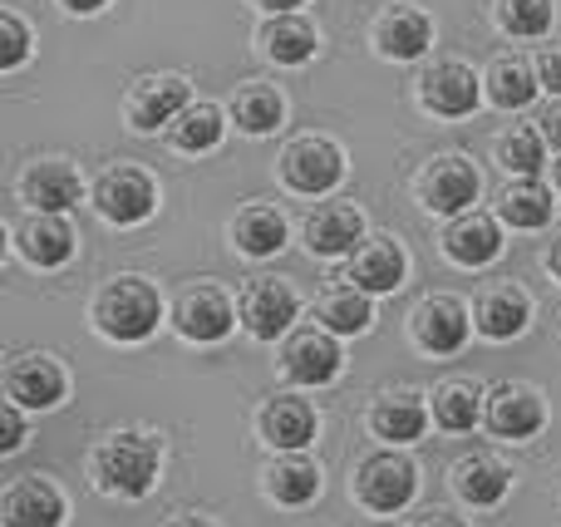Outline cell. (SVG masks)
I'll list each match as a JSON object with an SVG mask.
<instances>
[{
    "label": "cell",
    "instance_id": "obj_21",
    "mask_svg": "<svg viewBox=\"0 0 561 527\" xmlns=\"http://www.w3.org/2000/svg\"><path fill=\"white\" fill-rule=\"evenodd\" d=\"M404 276H409L404 242H394V237L379 232V237H365V242H359V252L350 256V266H345L340 282H350L365 296H394L399 286H404Z\"/></svg>",
    "mask_w": 561,
    "mask_h": 527
},
{
    "label": "cell",
    "instance_id": "obj_28",
    "mask_svg": "<svg viewBox=\"0 0 561 527\" xmlns=\"http://www.w3.org/2000/svg\"><path fill=\"white\" fill-rule=\"evenodd\" d=\"M227 114H232V124L242 128L247 138H266V134H276L280 118H286V99H280V89L247 79V84L232 89V99H227Z\"/></svg>",
    "mask_w": 561,
    "mask_h": 527
},
{
    "label": "cell",
    "instance_id": "obj_8",
    "mask_svg": "<svg viewBox=\"0 0 561 527\" xmlns=\"http://www.w3.org/2000/svg\"><path fill=\"white\" fill-rule=\"evenodd\" d=\"M276 360H280V375H286L290 385H306V390L335 385L340 370H345L340 335H330L325 325H296V331L280 341Z\"/></svg>",
    "mask_w": 561,
    "mask_h": 527
},
{
    "label": "cell",
    "instance_id": "obj_26",
    "mask_svg": "<svg viewBox=\"0 0 561 527\" xmlns=\"http://www.w3.org/2000/svg\"><path fill=\"white\" fill-rule=\"evenodd\" d=\"M227 237H232V247L242 256L266 262V256H276L280 247L290 242V222H286V213L272 207V203H247L242 213L227 222Z\"/></svg>",
    "mask_w": 561,
    "mask_h": 527
},
{
    "label": "cell",
    "instance_id": "obj_46",
    "mask_svg": "<svg viewBox=\"0 0 561 527\" xmlns=\"http://www.w3.org/2000/svg\"><path fill=\"white\" fill-rule=\"evenodd\" d=\"M359 527H399V523H389V518H369V523H359Z\"/></svg>",
    "mask_w": 561,
    "mask_h": 527
},
{
    "label": "cell",
    "instance_id": "obj_22",
    "mask_svg": "<svg viewBox=\"0 0 561 527\" xmlns=\"http://www.w3.org/2000/svg\"><path fill=\"white\" fill-rule=\"evenodd\" d=\"M369 39H375V55L379 59H394V65H404V59H419L428 45H434V20H428L419 5L399 0V5L379 10Z\"/></svg>",
    "mask_w": 561,
    "mask_h": 527
},
{
    "label": "cell",
    "instance_id": "obj_13",
    "mask_svg": "<svg viewBox=\"0 0 561 527\" xmlns=\"http://www.w3.org/2000/svg\"><path fill=\"white\" fill-rule=\"evenodd\" d=\"M187 104H193V84L183 75H144L128 89L124 118L134 134H153V128H173Z\"/></svg>",
    "mask_w": 561,
    "mask_h": 527
},
{
    "label": "cell",
    "instance_id": "obj_18",
    "mask_svg": "<svg viewBox=\"0 0 561 527\" xmlns=\"http://www.w3.org/2000/svg\"><path fill=\"white\" fill-rule=\"evenodd\" d=\"M533 325V296L517 282H483L473 296V331L483 341H517Z\"/></svg>",
    "mask_w": 561,
    "mask_h": 527
},
{
    "label": "cell",
    "instance_id": "obj_30",
    "mask_svg": "<svg viewBox=\"0 0 561 527\" xmlns=\"http://www.w3.org/2000/svg\"><path fill=\"white\" fill-rule=\"evenodd\" d=\"M488 390L478 380H444L434 394H428V410H434V424L444 434H468L483 420Z\"/></svg>",
    "mask_w": 561,
    "mask_h": 527
},
{
    "label": "cell",
    "instance_id": "obj_5",
    "mask_svg": "<svg viewBox=\"0 0 561 527\" xmlns=\"http://www.w3.org/2000/svg\"><path fill=\"white\" fill-rule=\"evenodd\" d=\"M414 193H419V207H424V213L463 217V213H473L478 193H483V177H478V168L468 163L463 153H438L419 168Z\"/></svg>",
    "mask_w": 561,
    "mask_h": 527
},
{
    "label": "cell",
    "instance_id": "obj_16",
    "mask_svg": "<svg viewBox=\"0 0 561 527\" xmlns=\"http://www.w3.org/2000/svg\"><path fill=\"white\" fill-rule=\"evenodd\" d=\"M10 247H15V256L25 266L55 272V266H65L69 256H75L79 237L59 213H25L15 227H10Z\"/></svg>",
    "mask_w": 561,
    "mask_h": 527
},
{
    "label": "cell",
    "instance_id": "obj_45",
    "mask_svg": "<svg viewBox=\"0 0 561 527\" xmlns=\"http://www.w3.org/2000/svg\"><path fill=\"white\" fill-rule=\"evenodd\" d=\"M547 272H552L557 282H561V237H557L552 247H547Z\"/></svg>",
    "mask_w": 561,
    "mask_h": 527
},
{
    "label": "cell",
    "instance_id": "obj_9",
    "mask_svg": "<svg viewBox=\"0 0 561 527\" xmlns=\"http://www.w3.org/2000/svg\"><path fill=\"white\" fill-rule=\"evenodd\" d=\"M94 213L114 227H138L158 213V183L138 163H114L94 183Z\"/></svg>",
    "mask_w": 561,
    "mask_h": 527
},
{
    "label": "cell",
    "instance_id": "obj_23",
    "mask_svg": "<svg viewBox=\"0 0 561 527\" xmlns=\"http://www.w3.org/2000/svg\"><path fill=\"white\" fill-rule=\"evenodd\" d=\"M444 256L463 272H478V266H493L503 256V227H497L493 213H463V217H448L444 227Z\"/></svg>",
    "mask_w": 561,
    "mask_h": 527
},
{
    "label": "cell",
    "instance_id": "obj_43",
    "mask_svg": "<svg viewBox=\"0 0 561 527\" xmlns=\"http://www.w3.org/2000/svg\"><path fill=\"white\" fill-rule=\"evenodd\" d=\"M256 5H262L266 15H296V5H306V0H256Z\"/></svg>",
    "mask_w": 561,
    "mask_h": 527
},
{
    "label": "cell",
    "instance_id": "obj_35",
    "mask_svg": "<svg viewBox=\"0 0 561 527\" xmlns=\"http://www.w3.org/2000/svg\"><path fill=\"white\" fill-rule=\"evenodd\" d=\"M497 163L507 168V173H517V177H542V168H547V138H542V128H507L503 138H497Z\"/></svg>",
    "mask_w": 561,
    "mask_h": 527
},
{
    "label": "cell",
    "instance_id": "obj_39",
    "mask_svg": "<svg viewBox=\"0 0 561 527\" xmlns=\"http://www.w3.org/2000/svg\"><path fill=\"white\" fill-rule=\"evenodd\" d=\"M537 79H542L547 94L561 99V45H547L542 55H537Z\"/></svg>",
    "mask_w": 561,
    "mask_h": 527
},
{
    "label": "cell",
    "instance_id": "obj_27",
    "mask_svg": "<svg viewBox=\"0 0 561 527\" xmlns=\"http://www.w3.org/2000/svg\"><path fill=\"white\" fill-rule=\"evenodd\" d=\"M262 499L276 508H306L320 499V463L306 454H276L262 469Z\"/></svg>",
    "mask_w": 561,
    "mask_h": 527
},
{
    "label": "cell",
    "instance_id": "obj_19",
    "mask_svg": "<svg viewBox=\"0 0 561 527\" xmlns=\"http://www.w3.org/2000/svg\"><path fill=\"white\" fill-rule=\"evenodd\" d=\"M306 252L320 262H335V256H355L365 242V213L355 203H316L306 213Z\"/></svg>",
    "mask_w": 561,
    "mask_h": 527
},
{
    "label": "cell",
    "instance_id": "obj_3",
    "mask_svg": "<svg viewBox=\"0 0 561 527\" xmlns=\"http://www.w3.org/2000/svg\"><path fill=\"white\" fill-rule=\"evenodd\" d=\"M419 493V463L404 449H375L355 463L350 473V499L369 513V518H394L414 503Z\"/></svg>",
    "mask_w": 561,
    "mask_h": 527
},
{
    "label": "cell",
    "instance_id": "obj_11",
    "mask_svg": "<svg viewBox=\"0 0 561 527\" xmlns=\"http://www.w3.org/2000/svg\"><path fill=\"white\" fill-rule=\"evenodd\" d=\"M483 424L497 434V439H513V444L537 439V434H542V424H547L542 390H537V385H523V380L488 385Z\"/></svg>",
    "mask_w": 561,
    "mask_h": 527
},
{
    "label": "cell",
    "instance_id": "obj_34",
    "mask_svg": "<svg viewBox=\"0 0 561 527\" xmlns=\"http://www.w3.org/2000/svg\"><path fill=\"white\" fill-rule=\"evenodd\" d=\"M222 134H227V118H222V108L207 104V99L187 104L183 114H178V124L168 128L178 153H213V148L222 144Z\"/></svg>",
    "mask_w": 561,
    "mask_h": 527
},
{
    "label": "cell",
    "instance_id": "obj_32",
    "mask_svg": "<svg viewBox=\"0 0 561 527\" xmlns=\"http://www.w3.org/2000/svg\"><path fill=\"white\" fill-rule=\"evenodd\" d=\"M488 84V99H493L497 108H527L537 99V89H542V79H537V65L523 55H497L493 65H488L483 75Z\"/></svg>",
    "mask_w": 561,
    "mask_h": 527
},
{
    "label": "cell",
    "instance_id": "obj_47",
    "mask_svg": "<svg viewBox=\"0 0 561 527\" xmlns=\"http://www.w3.org/2000/svg\"><path fill=\"white\" fill-rule=\"evenodd\" d=\"M552 173H557V193H561V158H557V168H552Z\"/></svg>",
    "mask_w": 561,
    "mask_h": 527
},
{
    "label": "cell",
    "instance_id": "obj_24",
    "mask_svg": "<svg viewBox=\"0 0 561 527\" xmlns=\"http://www.w3.org/2000/svg\"><path fill=\"white\" fill-rule=\"evenodd\" d=\"M15 193H20V203H25L30 213H59L65 217L69 207L79 203L84 183H79L75 163H65V158H39V163H30L25 173H20Z\"/></svg>",
    "mask_w": 561,
    "mask_h": 527
},
{
    "label": "cell",
    "instance_id": "obj_37",
    "mask_svg": "<svg viewBox=\"0 0 561 527\" xmlns=\"http://www.w3.org/2000/svg\"><path fill=\"white\" fill-rule=\"evenodd\" d=\"M30 55V30L15 10H0V69H20Z\"/></svg>",
    "mask_w": 561,
    "mask_h": 527
},
{
    "label": "cell",
    "instance_id": "obj_36",
    "mask_svg": "<svg viewBox=\"0 0 561 527\" xmlns=\"http://www.w3.org/2000/svg\"><path fill=\"white\" fill-rule=\"evenodd\" d=\"M493 15H497V30H503V35H513V39H542L547 30H552L557 5H552V0H497Z\"/></svg>",
    "mask_w": 561,
    "mask_h": 527
},
{
    "label": "cell",
    "instance_id": "obj_44",
    "mask_svg": "<svg viewBox=\"0 0 561 527\" xmlns=\"http://www.w3.org/2000/svg\"><path fill=\"white\" fill-rule=\"evenodd\" d=\"M163 527H217V523H207V518H197V513H178V518H168Z\"/></svg>",
    "mask_w": 561,
    "mask_h": 527
},
{
    "label": "cell",
    "instance_id": "obj_40",
    "mask_svg": "<svg viewBox=\"0 0 561 527\" xmlns=\"http://www.w3.org/2000/svg\"><path fill=\"white\" fill-rule=\"evenodd\" d=\"M537 128H542V138L552 148H561V99H552V104L542 108V118H537Z\"/></svg>",
    "mask_w": 561,
    "mask_h": 527
},
{
    "label": "cell",
    "instance_id": "obj_2",
    "mask_svg": "<svg viewBox=\"0 0 561 527\" xmlns=\"http://www.w3.org/2000/svg\"><path fill=\"white\" fill-rule=\"evenodd\" d=\"M163 296L148 276H114V282L99 286L94 306H89L94 331L114 345H144L163 325Z\"/></svg>",
    "mask_w": 561,
    "mask_h": 527
},
{
    "label": "cell",
    "instance_id": "obj_42",
    "mask_svg": "<svg viewBox=\"0 0 561 527\" xmlns=\"http://www.w3.org/2000/svg\"><path fill=\"white\" fill-rule=\"evenodd\" d=\"M59 5H65L69 15H99V10H104L108 0H59Z\"/></svg>",
    "mask_w": 561,
    "mask_h": 527
},
{
    "label": "cell",
    "instance_id": "obj_33",
    "mask_svg": "<svg viewBox=\"0 0 561 527\" xmlns=\"http://www.w3.org/2000/svg\"><path fill=\"white\" fill-rule=\"evenodd\" d=\"M552 187L542 183V177H517L513 187L503 193V222L513 227V232H542L547 222H552Z\"/></svg>",
    "mask_w": 561,
    "mask_h": 527
},
{
    "label": "cell",
    "instance_id": "obj_31",
    "mask_svg": "<svg viewBox=\"0 0 561 527\" xmlns=\"http://www.w3.org/2000/svg\"><path fill=\"white\" fill-rule=\"evenodd\" d=\"M316 45H320V35L306 15H272L256 30V49L266 59H276V65H306L316 55Z\"/></svg>",
    "mask_w": 561,
    "mask_h": 527
},
{
    "label": "cell",
    "instance_id": "obj_4",
    "mask_svg": "<svg viewBox=\"0 0 561 527\" xmlns=\"http://www.w3.org/2000/svg\"><path fill=\"white\" fill-rule=\"evenodd\" d=\"M168 321H173V331L183 335L187 345H217L232 335V325H242V316H237V301L222 291L217 282H187L183 291L173 296V311H168Z\"/></svg>",
    "mask_w": 561,
    "mask_h": 527
},
{
    "label": "cell",
    "instance_id": "obj_1",
    "mask_svg": "<svg viewBox=\"0 0 561 527\" xmlns=\"http://www.w3.org/2000/svg\"><path fill=\"white\" fill-rule=\"evenodd\" d=\"M158 473H163V439L148 429H114L89 454V483L104 499H124V503L148 499Z\"/></svg>",
    "mask_w": 561,
    "mask_h": 527
},
{
    "label": "cell",
    "instance_id": "obj_20",
    "mask_svg": "<svg viewBox=\"0 0 561 527\" xmlns=\"http://www.w3.org/2000/svg\"><path fill=\"white\" fill-rule=\"evenodd\" d=\"M65 518H69L65 493L49 479H39V473H20L0 493V527H65Z\"/></svg>",
    "mask_w": 561,
    "mask_h": 527
},
{
    "label": "cell",
    "instance_id": "obj_41",
    "mask_svg": "<svg viewBox=\"0 0 561 527\" xmlns=\"http://www.w3.org/2000/svg\"><path fill=\"white\" fill-rule=\"evenodd\" d=\"M409 527H468V523L458 518L454 508H424V513H419V518L409 523Z\"/></svg>",
    "mask_w": 561,
    "mask_h": 527
},
{
    "label": "cell",
    "instance_id": "obj_14",
    "mask_svg": "<svg viewBox=\"0 0 561 527\" xmlns=\"http://www.w3.org/2000/svg\"><path fill=\"white\" fill-rule=\"evenodd\" d=\"M483 99V79L463 65V59H434L419 75V104L434 118H468Z\"/></svg>",
    "mask_w": 561,
    "mask_h": 527
},
{
    "label": "cell",
    "instance_id": "obj_7",
    "mask_svg": "<svg viewBox=\"0 0 561 527\" xmlns=\"http://www.w3.org/2000/svg\"><path fill=\"white\" fill-rule=\"evenodd\" d=\"M345 177V148L325 134H300L280 148V183L300 197H325Z\"/></svg>",
    "mask_w": 561,
    "mask_h": 527
},
{
    "label": "cell",
    "instance_id": "obj_38",
    "mask_svg": "<svg viewBox=\"0 0 561 527\" xmlns=\"http://www.w3.org/2000/svg\"><path fill=\"white\" fill-rule=\"evenodd\" d=\"M25 449V410L20 404H0V454H20Z\"/></svg>",
    "mask_w": 561,
    "mask_h": 527
},
{
    "label": "cell",
    "instance_id": "obj_15",
    "mask_svg": "<svg viewBox=\"0 0 561 527\" xmlns=\"http://www.w3.org/2000/svg\"><path fill=\"white\" fill-rule=\"evenodd\" d=\"M428 420H434L428 394L409 390V385H399V390H379L375 404H369V434H375V439H385V449L419 444L428 434Z\"/></svg>",
    "mask_w": 561,
    "mask_h": 527
},
{
    "label": "cell",
    "instance_id": "obj_6",
    "mask_svg": "<svg viewBox=\"0 0 561 527\" xmlns=\"http://www.w3.org/2000/svg\"><path fill=\"white\" fill-rule=\"evenodd\" d=\"M237 316H242V331L252 341L272 345V341H286L296 331V316H300V296L290 282L280 276H252V282L237 291Z\"/></svg>",
    "mask_w": 561,
    "mask_h": 527
},
{
    "label": "cell",
    "instance_id": "obj_29",
    "mask_svg": "<svg viewBox=\"0 0 561 527\" xmlns=\"http://www.w3.org/2000/svg\"><path fill=\"white\" fill-rule=\"evenodd\" d=\"M316 325H325L330 335H365L375 325V296L355 291L350 282L325 286L316 296Z\"/></svg>",
    "mask_w": 561,
    "mask_h": 527
},
{
    "label": "cell",
    "instance_id": "obj_10",
    "mask_svg": "<svg viewBox=\"0 0 561 527\" xmlns=\"http://www.w3.org/2000/svg\"><path fill=\"white\" fill-rule=\"evenodd\" d=\"M409 335L424 355H458L473 335V306H463L448 291H428L424 301L409 311Z\"/></svg>",
    "mask_w": 561,
    "mask_h": 527
},
{
    "label": "cell",
    "instance_id": "obj_25",
    "mask_svg": "<svg viewBox=\"0 0 561 527\" xmlns=\"http://www.w3.org/2000/svg\"><path fill=\"white\" fill-rule=\"evenodd\" d=\"M448 489L468 503V508H497V503L513 493V469H507L497 454H463L448 469Z\"/></svg>",
    "mask_w": 561,
    "mask_h": 527
},
{
    "label": "cell",
    "instance_id": "obj_17",
    "mask_svg": "<svg viewBox=\"0 0 561 527\" xmlns=\"http://www.w3.org/2000/svg\"><path fill=\"white\" fill-rule=\"evenodd\" d=\"M256 434H262V444L272 454H306L320 434V414L300 394H272L256 410Z\"/></svg>",
    "mask_w": 561,
    "mask_h": 527
},
{
    "label": "cell",
    "instance_id": "obj_12",
    "mask_svg": "<svg viewBox=\"0 0 561 527\" xmlns=\"http://www.w3.org/2000/svg\"><path fill=\"white\" fill-rule=\"evenodd\" d=\"M5 400L20 410H59L69 400V375L55 355L25 351L5 365Z\"/></svg>",
    "mask_w": 561,
    "mask_h": 527
}]
</instances>
